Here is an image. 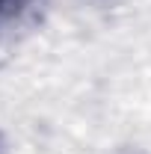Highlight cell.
<instances>
[{
  "label": "cell",
  "mask_w": 151,
  "mask_h": 154,
  "mask_svg": "<svg viewBox=\"0 0 151 154\" xmlns=\"http://www.w3.org/2000/svg\"><path fill=\"white\" fill-rule=\"evenodd\" d=\"M39 3L42 0H0V33L18 27L24 18H30Z\"/></svg>",
  "instance_id": "obj_1"
}]
</instances>
